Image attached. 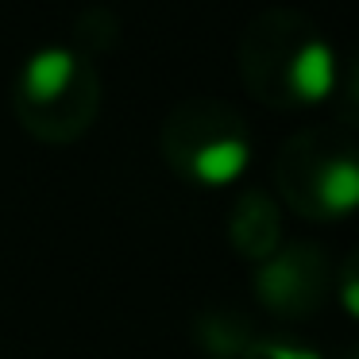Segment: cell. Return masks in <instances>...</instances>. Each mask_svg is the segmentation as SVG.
Here are the masks:
<instances>
[{
	"label": "cell",
	"instance_id": "6da1fadb",
	"mask_svg": "<svg viewBox=\"0 0 359 359\" xmlns=\"http://www.w3.org/2000/svg\"><path fill=\"white\" fill-rule=\"evenodd\" d=\"M290 194L313 217L359 212V155L348 147H305L302 182Z\"/></svg>",
	"mask_w": 359,
	"mask_h": 359
},
{
	"label": "cell",
	"instance_id": "3957f363",
	"mask_svg": "<svg viewBox=\"0 0 359 359\" xmlns=\"http://www.w3.org/2000/svg\"><path fill=\"white\" fill-rule=\"evenodd\" d=\"M325 266H320L317 251H290V255L274 259L263 271L259 286H263V297L278 309H302V305H313L320 297V286H325Z\"/></svg>",
	"mask_w": 359,
	"mask_h": 359
},
{
	"label": "cell",
	"instance_id": "7a4b0ae2",
	"mask_svg": "<svg viewBox=\"0 0 359 359\" xmlns=\"http://www.w3.org/2000/svg\"><path fill=\"white\" fill-rule=\"evenodd\" d=\"M278 81L282 97L294 104H320L332 97L336 89V55L317 32L302 27L294 47L282 55L278 62Z\"/></svg>",
	"mask_w": 359,
	"mask_h": 359
},
{
	"label": "cell",
	"instance_id": "52a82bcc",
	"mask_svg": "<svg viewBox=\"0 0 359 359\" xmlns=\"http://www.w3.org/2000/svg\"><path fill=\"white\" fill-rule=\"evenodd\" d=\"M259 359H325V355H317L313 348H302V344H286V340H266V344H259Z\"/></svg>",
	"mask_w": 359,
	"mask_h": 359
},
{
	"label": "cell",
	"instance_id": "277c9868",
	"mask_svg": "<svg viewBox=\"0 0 359 359\" xmlns=\"http://www.w3.org/2000/svg\"><path fill=\"white\" fill-rule=\"evenodd\" d=\"M248 158H251L248 135L243 132H220V135L205 140L201 147L194 151L189 170H194V178L209 182V186H224V182L240 178L243 166H248Z\"/></svg>",
	"mask_w": 359,
	"mask_h": 359
},
{
	"label": "cell",
	"instance_id": "8992f818",
	"mask_svg": "<svg viewBox=\"0 0 359 359\" xmlns=\"http://www.w3.org/2000/svg\"><path fill=\"white\" fill-rule=\"evenodd\" d=\"M340 305L348 309V317L359 320V255H351V263L340 274Z\"/></svg>",
	"mask_w": 359,
	"mask_h": 359
},
{
	"label": "cell",
	"instance_id": "9c48e42d",
	"mask_svg": "<svg viewBox=\"0 0 359 359\" xmlns=\"http://www.w3.org/2000/svg\"><path fill=\"white\" fill-rule=\"evenodd\" d=\"M351 359H359V348H355V351H351Z\"/></svg>",
	"mask_w": 359,
	"mask_h": 359
},
{
	"label": "cell",
	"instance_id": "ba28073f",
	"mask_svg": "<svg viewBox=\"0 0 359 359\" xmlns=\"http://www.w3.org/2000/svg\"><path fill=\"white\" fill-rule=\"evenodd\" d=\"M351 104H359V62L351 66Z\"/></svg>",
	"mask_w": 359,
	"mask_h": 359
},
{
	"label": "cell",
	"instance_id": "5b68a950",
	"mask_svg": "<svg viewBox=\"0 0 359 359\" xmlns=\"http://www.w3.org/2000/svg\"><path fill=\"white\" fill-rule=\"evenodd\" d=\"M74 70H78L74 50H66V47L35 50L24 66V93L35 97V101H55V97L74 81Z\"/></svg>",
	"mask_w": 359,
	"mask_h": 359
}]
</instances>
